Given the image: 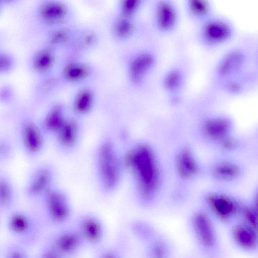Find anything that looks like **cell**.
<instances>
[{"instance_id": "9c48e42d", "label": "cell", "mask_w": 258, "mask_h": 258, "mask_svg": "<svg viewBox=\"0 0 258 258\" xmlns=\"http://www.w3.org/2000/svg\"><path fill=\"white\" fill-rule=\"evenodd\" d=\"M57 171L49 162L37 164L29 173L24 184L23 193L31 202L38 203L44 195L57 184Z\"/></svg>"}, {"instance_id": "f1b7e54d", "label": "cell", "mask_w": 258, "mask_h": 258, "mask_svg": "<svg viewBox=\"0 0 258 258\" xmlns=\"http://www.w3.org/2000/svg\"><path fill=\"white\" fill-rule=\"evenodd\" d=\"M213 176L217 179L229 181L236 179L240 174L239 167L231 162H222L216 165L212 170Z\"/></svg>"}, {"instance_id": "2e32d148", "label": "cell", "mask_w": 258, "mask_h": 258, "mask_svg": "<svg viewBox=\"0 0 258 258\" xmlns=\"http://www.w3.org/2000/svg\"><path fill=\"white\" fill-rule=\"evenodd\" d=\"M111 31L118 42L126 44L142 37L146 28L140 18H128L117 15L112 23Z\"/></svg>"}, {"instance_id": "7a4b0ae2", "label": "cell", "mask_w": 258, "mask_h": 258, "mask_svg": "<svg viewBox=\"0 0 258 258\" xmlns=\"http://www.w3.org/2000/svg\"><path fill=\"white\" fill-rule=\"evenodd\" d=\"M92 167L94 178L100 192L108 194L116 188L120 178L121 162L109 139H102L94 147Z\"/></svg>"}, {"instance_id": "d6986e66", "label": "cell", "mask_w": 258, "mask_h": 258, "mask_svg": "<svg viewBox=\"0 0 258 258\" xmlns=\"http://www.w3.org/2000/svg\"><path fill=\"white\" fill-rule=\"evenodd\" d=\"M18 193L11 176L5 171L0 173V214L5 216L16 208Z\"/></svg>"}, {"instance_id": "3957f363", "label": "cell", "mask_w": 258, "mask_h": 258, "mask_svg": "<svg viewBox=\"0 0 258 258\" xmlns=\"http://www.w3.org/2000/svg\"><path fill=\"white\" fill-rule=\"evenodd\" d=\"M5 217V227L11 240L31 249L41 241L45 224L40 215L15 208Z\"/></svg>"}, {"instance_id": "8fae6325", "label": "cell", "mask_w": 258, "mask_h": 258, "mask_svg": "<svg viewBox=\"0 0 258 258\" xmlns=\"http://www.w3.org/2000/svg\"><path fill=\"white\" fill-rule=\"evenodd\" d=\"M192 241L202 252L212 251L217 245V235L211 216L204 210L193 212L187 221Z\"/></svg>"}, {"instance_id": "8992f818", "label": "cell", "mask_w": 258, "mask_h": 258, "mask_svg": "<svg viewBox=\"0 0 258 258\" xmlns=\"http://www.w3.org/2000/svg\"><path fill=\"white\" fill-rule=\"evenodd\" d=\"M14 127L15 138L25 156L30 160H35L41 156L46 149L48 139L38 121L31 117H23Z\"/></svg>"}, {"instance_id": "ba28073f", "label": "cell", "mask_w": 258, "mask_h": 258, "mask_svg": "<svg viewBox=\"0 0 258 258\" xmlns=\"http://www.w3.org/2000/svg\"><path fill=\"white\" fill-rule=\"evenodd\" d=\"M82 238L87 249L94 252L106 244L107 229L103 219L92 211H84L72 222Z\"/></svg>"}, {"instance_id": "d4e9b609", "label": "cell", "mask_w": 258, "mask_h": 258, "mask_svg": "<svg viewBox=\"0 0 258 258\" xmlns=\"http://www.w3.org/2000/svg\"><path fill=\"white\" fill-rule=\"evenodd\" d=\"M176 166L179 175L184 179L192 178L199 170L196 159L187 149L180 152L176 158Z\"/></svg>"}, {"instance_id": "4dcf8cb0", "label": "cell", "mask_w": 258, "mask_h": 258, "mask_svg": "<svg viewBox=\"0 0 258 258\" xmlns=\"http://www.w3.org/2000/svg\"><path fill=\"white\" fill-rule=\"evenodd\" d=\"M30 250L26 246L10 240L4 245L1 258H33Z\"/></svg>"}, {"instance_id": "74e56055", "label": "cell", "mask_w": 258, "mask_h": 258, "mask_svg": "<svg viewBox=\"0 0 258 258\" xmlns=\"http://www.w3.org/2000/svg\"><path fill=\"white\" fill-rule=\"evenodd\" d=\"M11 65V59L6 55H3L0 59V68L2 71L8 70Z\"/></svg>"}, {"instance_id": "f546056e", "label": "cell", "mask_w": 258, "mask_h": 258, "mask_svg": "<svg viewBox=\"0 0 258 258\" xmlns=\"http://www.w3.org/2000/svg\"><path fill=\"white\" fill-rule=\"evenodd\" d=\"M66 8L60 3L47 2L40 8V15L45 21L48 22H56L61 20L66 15Z\"/></svg>"}, {"instance_id": "e575fe53", "label": "cell", "mask_w": 258, "mask_h": 258, "mask_svg": "<svg viewBox=\"0 0 258 258\" xmlns=\"http://www.w3.org/2000/svg\"><path fill=\"white\" fill-rule=\"evenodd\" d=\"M242 213L248 226L258 233V215L253 209L247 207H243Z\"/></svg>"}, {"instance_id": "44dd1931", "label": "cell", "mask_w": 258, "mask_h": 258, "mask_svg": "<svg viewBox=\"0 0 258 258\" xmlns=\"http://www.w3.org/2000/svg\"><path fill=\"white\" fill-rule=\"evenodd\" d=\"M143 246V258H174L173 245L162 233Z\"/></svg>"}, {"instance_id": "4316f807", "label": "cell", "mask_w": 258, "mask_h": 258, "mask_svg": "<svg viewBox=\"0 0 258 258\" xmlns=\"http://www.w3.org/2000/svg\"><path fill=\"white\" fill-rule=\"evenodd\" d=\"M94 99L91 92L87 89L81 90L77 95L72 105V110L75 117L81 119L91 111Z\"/></svg>"}, {"instance_id": "f35d334b", "label": "cell", "mask_w": 258, "mask_h": 258, "mask_svg": "<svg viewBox=\"0 0 258 258\" xmlns=\"http://www.w3.org/2000/svg\"><path fill=\"white\" fill-rule=\"evenodd\" d=\"M95 36L92 33L87 34L84 38V42L87 44H90L95 40Z\"/></svg>"}, {"instance_id": "83f0119b", "label": "cell", "mask_w": 258, "mask_h": 258, "mask_svg": "<svg viewBox=\"0 0 258 258\" xmlns=\"http://www.w3.org/2000/svg\"><path fill=\"white\" fill-rule=\"evenodd\" d=\"M18 148L15 137L7 134L0 135V164L5 165L14 159Z\"/></svg>"}, {"instance_id": "ab89813d", "label": "cell", "mask_w": 258, "mask_h": 258, "mask_svg": "<svg viewBox=\"0 0 258 258\" xmlns=\"http://www.w3.org/2000/svg\"><path fill=\"white\" fill-rule=\"evenodd\" d=\"M253 210L258 215V190H257L254 198Z\"/></svg>"}, {"instance_id": "8d00e7d4", "label": "cell", "mask_w": 258, "mask_h": 258, "mask_svg": "<svg viewBox=\"0 0 258 258\" xmlns=\"http://www.w3.org/2000/svg\"><path fill=\"white\" fill-rule=\"evenodd\" d=\"M221 146L225 150H232L237 146V141L232 138H229L228 136L220 141Z\"/></svg>"}, {"instance_id": "6da1fadb", "label": "cell", "mask_w": 258, "mask_h": 258, "mask_svg": "<svg viewBox=\"0 0 258 258\" xmlns=\"http://www.w3.org/2000/svg\"><path fill=\"white\" fill-rule=\"evenodd\" d=\"M123 164L135 175L142 204H150L159 183L158 168L152 150L146 145H138L127 152Z\"/></svg>"}, {"instance_id": "d6a6232c", "label": "cell", "mask_w": 258, "mask_h": 258, "mask_svg": "<svg viewBox=\"0 0 258 258\" xmlns=\"http://www.w3.org/2000/svg\"><path fill=\"white\" fill-rule=\"evenodd\" d=\"M54 58L52 54L48 50H42L35 56L33 65L35 69L39 71L45 70L52 64Z\"/></svg>"}, {"instance_id": "e0dca14e", "label": "cell", "mask_w": 258, "mask_h": 258, "mask_svg": "<svg viewBox=\"0 0 258 258\" xmlns=\"http://www.w3.org/2000/svg\"><path fill=\"white\" fill-rule=\"evenodd\" d=\"M206 203L211 212L223 221H228L237 212L238 206L228 196L211 194L206 198Z\"/></svg>"}, {"instance_id": "484cf974", "label": "cell", "mask_w": 258, "mask_h": 258, "mask_svg": "<svg viewBox=\"0 0 258 258\" xmlns=\"http://www.w3.org/2000/svg\"><path fill=\"white\" fill-rule=\"evenodd\" d=\"M149 3L147 0H120L117 4V15L128 18L139 19Z\"/></svg>"}, {"instance_id": "5b68a950", "label": "cell", "mask_w": 258, "mask_h": 258, "mask_svg": "<svg viewBox=\"0 0 258 258\" xmlns=\"http://www.w3.org/2000/svg\"><path fill=\"white\" fill-rule=\"evenodd\" d=\"M38 204L43 222L52 229L71 224L75 216L70 196L58 184L47 191Z\"/></svg>"}, {"instance_id": "4fadbf2b", "label": "cell", "mask_w": 258, "mask_h": 258, "mask_svg": "<svg viewBox=\"0 0 258 258\" xmlns=\"http://www.w3.org/2000/svg\"><path fill=\"white\" fill-rule=\"evenodd\" d=\"M84 133V127L81 119L69 115L51 139L54 149L64 156L73 155L82 144Z\"/></svg>"}, {"instance_id": "836d02e7", "label": "cell", "mask_w": 258, "mask_h": 258, "mask_svg": "<svg viewBox=\"0 0 258 258\" xmlns=\"http://www.w3.org/2000/svg\"><path fill=\"white\" fill-rule=\"evenodd\" d=\"M35 258H64L47 242L44 240Z\"/></svg>"}, {"instance_id": "ffe728a7", "label": "cell", "mask_w": 258, "mask_h": 258, "mask_svg": "<svg viewBox=\"0 0 258 258\" xmlns=\"http://www.w3.org/2000/svg\"><path fill=\"white\" fill-rule=\"evenodd\" d=\"M182 5L186 17L196 25L214 15L213 6L208 0H184Z\"/></svg>"}, {"instance_id": "5bb4252c", "label": "cell", "mask_w": 258, "mask_h": 258, "mask_svg": "<svg viewBox=\"0 0 258 258\" xmlns=\"http://www.w3.org/2000/svg\"><path fill=\"white\" fill-rule=\"evenodd\" d=\"M187 80L186 67L182 64L175 63L163 72L160 78V87L170 100L177 102L185 89Z\"/></svg>"}, {"instance_id": "7402d4cb", "label": "cell", "mask_w": 258, "mask_h": 258, "mask_svg": "<svg viewBox=\"0 0 258 258\" xmlns=\"http://www.w3.org/2000/svg\"><path fill=\"white\" fill-rule=\"evenodd\" d=\"M128 229L132 236L143 246L161 233L154 224L143 219L132 221L128 225Z\"/></svg>"}, {"instance_id": "1f68e13d", "label": "cell", "mask_w": 258, "mask_h": 258, "mask_svg": "<svg viewBox=\"0 0 258 258\" xmlns=\"http://www.w3.org/2000/svg\"><path fill=\"white\" fill-rule=\"evenodd\" d=\"M88 69L86 66L78 62L70 63L64 70L65 77L71 81L82 79L88 75Z\"/></svg>"}, {"instance_id": "d590c367", "label": "cell", "mask_w": 258, "mask_h": 258, "mask_svg": "<svg viewBox=\"0 0 258 258\" xmlns=\"http://www.w3.org/2000/svg\"><path fill=\"white\" fill-rule=\"evenodd\" d=\"M68 38V33L62 30H56L53 32L50 36V40L53 43H59L64 42Z\"/></svg>"}, {"instance_id": "7c38bea8", "label": "cell", "mask_w": 258, "mask_h": 258, "mask_svg": "<svg viewBox=\"0 0 258 258\" xmlns=\"http://www.w3.org/2000/svg\"><path fill=\"white\" fill-rule=\"evenodd\" d=\"M44 240L64 258H78L87 249L82 238L72 222L52 229Z\"/></svg>"}, {"instance_id": "30bf717a", "label": "cell", "mask_w": 258, "mask_h": 258, "mask_svg": "<svg viewBox=\"0 0 258 258\" xmlns=\"http://www.w3.org/2000/svg\"><path fill=\"white\" fill-rule=\"evenodd\" d=\"M233 33V27L229 22L213 15L197 25L195 37L202 47L213 48L229 41Z\"/></svg>"}, {"instance_id": "cb8c5ba5", "label": "cell", "mask_w": 258, "mask_h": 258, "mask_svg": "<svg viewBox=\"0 0 258 258\" xmlns=\"http://www.w3.org/2000/svg\"><path fill=\"white\" fill-rule=\"evenodd\" d=\"M257 232L248 226L238 225L235 226L232 230L234 240L241 248L251 250L254 249L257 245Z\"/></svg>"}, {"instance_id": "ac0fdd59", "label": "cell", "mask_w": 258, "mask_h": 258, "mask_svg": "<svg viewBox=\"0 0 258 258\" xmlns=\"http://www.w3.org/2000/svg\"><path fill=\"white\" fill-rule=\"evenodd\" d=\"M69 116L66 113L64 106L61 104H55L47 110L38 122L48 140L52 139Z\"/></svg>"}, {"instance_id": "603a6c76", "label": "cell", "mask_w": 258, "mask_h": 258, "mask_svg": "<svg viewBox=\"0 0 258 258\" xmlns=\"http://www.w3.org/2000/svg\"><path fill=\"white\" fill-rule=\"evenodd\" d=\"M230 128L231 123L226 118L212 117L204 122L202 132L208 138L220 142L228 136Z\"/></svg>"}, {"instance_id": "52a82bcc", "label": "cell", "mask_w": 258, "mask_h": 258, "mask_svg": "<svg viewBox=\"0 0 258 258\" xmlns=\"http://www.w3.org/2000/svg\"><path fill=\"white\" fill-rule=\"evenodd\" d=\"M150 26L161 36H168L178 29L181 15L177 4L172 0H155L149 4Z\"/></svg>"}, {"instance_id": "277c9868", "label": "cell", "mask_w": 258, "mask_h": 258, "mask_svg": "<svg viewBox=\"0 0 258 258\" xmlns=\"http://www.w3.org/2000/svg\"><path fill=\"white\" fill-rule=\"evenodd\" d=\"M157 51L151 46H142L125 53V79L128 86L140 90L145 87L159 62Z\"/></svg>"}, {"instance_id": "9a60e30c", "label": "cell", "mask_w": 258, "mask_h": 258, "mask_svg": "<svg viewBox=\"0 0 258 258\" xmlns=\"http://www.w3.org/2000/svg\"><path fill=\"white\" fill-rule=\"evenodd\" d=\"M246 60L244 53L239 49L227 52L216 64L214 70L215 79L222 83L236 77L243 69Z\"/></svg>"}]
</instances>
